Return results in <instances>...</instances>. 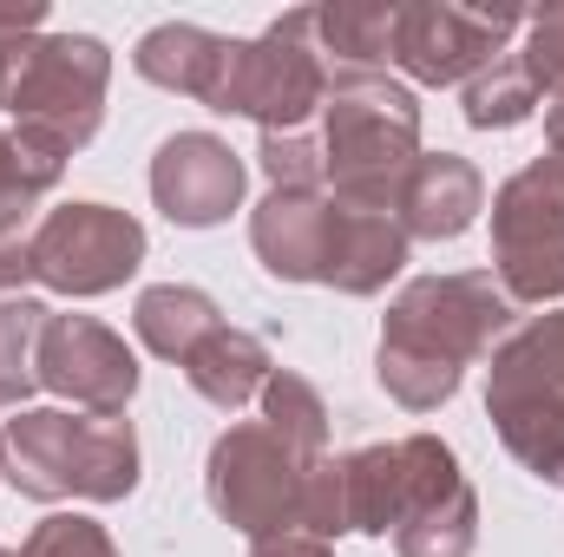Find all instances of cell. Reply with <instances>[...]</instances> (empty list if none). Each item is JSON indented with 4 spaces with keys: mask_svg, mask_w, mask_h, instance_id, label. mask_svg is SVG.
Here are the masks:
<instances>
[{
    "mask_svg": "<svg viewBox=\"0 0 564 557\" xmlns=\"http://www.w3.org/2000/svg\"><path fill=\"white\" fill-rule=\"evenodd\" d=\"M512 295L492 282V270H453V276H414L381 321L375 348V381L394 407L440 414L466 368L486 361L512 335Z\"/></svg>",
    "mask_w": 564,
    "mask_h": 557,
    "instance_id": "obj_1",
    "label": "cell"
},
{
    "mask_svg": "<svg viewBox=\"0 0 564 557\" xmlns=\"http://www.w3.org/2000/svg\"><path fill=\"white\" fill-rule=\"evenodd\" d=\"M7 466L0 479L20 499L59 505H119L139 492V433L126 414H66V407H20L0 426Z\"/></svg>",
    "mask_w": 564,
    "mask_h": 557,
    "instance_id": "obj_2",
    "label": "cell"
},
{
    "mask_svg": "<svg viewBox=\"0 0 564 557\" xmlns=\"http://www.w3.org/2000/svg\"><path fill=\"white\" fill-rule=\"evenodd\" d=\"M322 139V177L328 197L368 204V210H394V190L408 177V164L421 157V99L414 86L388 79V73H328V99L315 119Z\"/></svg>",
    "mask_w": 564,
    "mask_h": 557,
    "instance_id": "obj_3",
    "label": "cell"
},
{
    "mask_svg": "<svg viewBox=\"0 0 564 557\" xmlns=\"http://www.w3.org/2000/svg\"><path fill=\"white\" fill-rule=\"evenodd\" d=\"M328 53L315 40V7H295L270 20L257 40H237L230 79L217 112L224 119H257V132H308L328 99Z\"/></svg>",
    "mask_w": 564,
    "mask_h": 557,
    "instance_id": "obj_4",
    "label": "cell"
},
{
    "mask_svg": "<svg viewBox=\"0 0 564 557\" xmlns=\"http://www.w3.org/2000/svg\"><path fill=\"white\" fill-rule=\"evenodd\" d=\"M106 86H112V46L99 33H40L7 86L13 132L73 157L106 119Z\"/></svg>",
    "mask_w": 564,
    "mask_h": 557,
    "instance_id": "obj_5",
    "label": "cell"
},
{
    "mask_svg": "<svg viewBox=\"0 0 564 557\" xmlns=\"http://www.w3.org/2000/svg\"><path fill=\"white\" fill-rule=\"evenodd\" d=\"M322 459L295 452L276 426L263 419H237L217 433L210 459H204V499L224 525H237L243 538H276L302 532V499H308V472Z\"/></svg>",
    "mask_w": 564,
    "mask_h": 557,
    "instance_id": "obj_6",
    "label": "cell"
},
{
    "mask_svg": "<svg viewBox=\"0 0 564 557\" xmlns=\"http://www.w3.org/2000/svg\"><path fill=\"white\" fill-rule=\"evenodd\" d=\"M144 263V223L119 204H59L40 210L33 223V282L53 295L93 302L139 276Z\"/></svg>",
    "mask_w": 564,
    "mask_h": 557,
    "instance_id": "obj_7",
    "label": "cell"
},
{
    "mask_svg": "<svg viewBox=\"0 0 564 557\" xmlns=\"http://www.w3.org/2000/svg\"><path fill=\"white\" fill-rule=\"evenodd\" d=\"M401 557H473L479 545V492L459 472V452L440 433L401 439V479H394V525Z\"/></svg>",
    "mask_w": 564,
    "mask_h": 557,
    "instance_id": "obj_8",
    "label": "cell"
},
{
    "mask_svg": "<svg viewBox=\"0 0 564 557\" xmlns=\"http://www.w3.org/2000/svg\"><path fill=\"white\" fill-rule=\"evenodd\" d=\"M492 282L512 308L564 302V190L539 164L492 190Z\"/></svg>",
    "mask_w": 564,
    "mask_h": 557,
    "instance_id": "obj_9",
    "label": "cell"
},
{
    "mask_svg": "<svg viewBox=\"0 0 564 557\" xmlns=\"http://www.w3.org/2000/svg\"><path fill=\"white\" fill-rule=\"evenodd\" d=\"M525 26L519 7H459V0H401L394 20V66L414 86H466L479 79L512 33Z\"/></svg>",
    "mask_w": 564,
    "mask_h": 557,
    "instance_id": "obj_10",
    "label": "cell"
},
{
    "mask_svg": "<svg viewBox=\"0 0 564 557\" xmlns=\"http://www.w3.org/2000/svg\"><path fill=\"white\" fill-rule=\"evenodd\" d=\"M40 387L86 407V414H126L139 394V354L126 348V335H112L93 315H46Z\"/></svg>",
    "mask_w": 564,
    "mask_h": 557,
    "instance_id": "obj_11",
    "label": "cell"
},
{
    "mask_svg": "<svg viewBox=\"0 0 564 557\" xmlns=\"http://www.w3.org/2000/svg\"><path fill=\"white\" fill-rule=\"evenodd\" d=\"M243 157L217 132H177L151 157V204L177 230H217L230 210H243Z\"/></svg>",
    "mask_w": 564,
    "mask_h": 557,
    "instance_id": "obj_12",
    "label": "cell"
},
{
    "mask_svg": "<svg viewBox=\"0 0 564 557\" xmlns=\"http://www.w3.org/2000/svg\"><path fill=\"white\" fill-rule=\"evenodd\" d=\"M408 230L394 210H368L348 197H328V237H322V288L335 295H381L388 282L408 270Z\"/></svg>",
    "mask_w": 564,
    "mask_h": 557,
    "instance_id": "obj_13",
    "label": "cell"
},
{
    "mask_svg": "<svg viewBox=\"0 0 564 557\" xmlns=\"http://www.w3.org/2000/svg\"><path fill=\"white\" fill-rule=\"evenodd\" d=\"M479 210H486V177L459 151H421L394 190V223L408 230V243H453L473 230Z\"/></svg>",
    "mask_w": 564,
    "mask_h": 557,
    "instance_id": "obj_14",
    "label": "cell"
},
{
    "mask_svg": "<svg viewBox=\"0 0 564 557\" xmlns=\"http://www.w3.org/2000/svg\"><path fill=\"white\" fill-rule=\"evenodd\" d=\"M230 59H237V40H224L210 26H191V20H164V26H151L139 46H132L139 79L197 99L204 112H217L224 79H230Z\"/></svg>",
    "mask_w": 564,
    "mask_h": 557,
    "instance_id": "obj_15",
    "label": "cell"
},
{
    "mask_svg": "<svg viewBox=\"0 0 564 557\" xmlns=\"http://www.w3.org/2000/svg\"><path fill=\"white\" fill-rule=\"evenodd\" d=\"M322 237H328V190H270L250 210V250L276 282L322 276Z\"/></svg>",
    "mask_w": 564,
    "mask_h": 557,
    "instance_id": "obj_16",
    "label": "cell"
},
{
    "mask_svg": "<svg viewBox=\"0 0 564 557\" xmlns=\"http://www.w3.org/2000/svg\"><path fill=\"white\" fill-rule=\"evenodd\" d=\"M486 361V401H564V308L519 321Z\"/></svg>",
    "mask_w": 564,
    "mask_h": 557,
    "instance_id": "obj_17",
    "label": "cell"
},
{
    "mask_svg": "<svg viewBox=\"0 0 564 557\" xmlns=\"http://www.w3.org/2000/svg\"><path fill=\"white\" fill-rule=\"evenodd\" d=\"M184 381L217 407V414H237V407H250L257 394H263V381L276 374V361H270V341L263 335H250V328H230V321H217L184 361Z\"/></svg>",
    "mask_w": 564,
    "mask_h": 557,
    "instance_id": "obj_18",
    "label": "cell"
},
{
    "mask_svg": "<svg viewBox=\"0 0 564 557\" xmlns=\"http://www.w3.org/2000/svg\"><path fill=\"white\" fill-rule=\"evenodd\" d=\"M394 20H401V0H328V7H315V40H322L328 66L388 73L394 66Z\"/></svg>",
    "mask_w": 564,
    "mask_h": 557,
    "instance_id": "obj_19",
    "label": "cell"
},
{
    "mask_svg": "<svg viewBox=\"0 0 564 557\" xmlns=\"http://www.w3.org/2000/svg\"><path fill=\"white\" fill-rule=\"evenodd\" d=\"M217 321H224L217 302L204 288H191V282H151L139 302H132V328H139V341L158 361H184Z\"/></svg>",
    "mask_w": 564,
    "mask_h": 557,
    "instance_id": "obj_20",
    "label": "cell"
},
{
    "mask_svg": "<svg viewBox=\"0 0 564 557\" xmlns=\"http://www.w3.org/2000/svg\"><path fill=\"white\" fill-rule=\"evenodd\" d=\"M46 302L33 295H0V407H26L40 387V328H46Z\"/></svg>",
    "mask_w": 564,
    "mask_h": 557,
    "instance_id": "obj_21",
    "label": "cell"
},
{
    "mask_svg": "<svg viewBox=\"0 0 564 557\" xmlns=\"http://www.w3.org/2000/svg\"><path fill=\"white\" fill-rule=\"evenodd\" d=\"M459 106H466V125L473 132H512V125H525L539 112V92H532L519 53H499L479 79H466V99Z\"/></svg>",
    "mask_w": 564,
    "mask_h": 557,
    "instance_id": "obj_22",
    "label": "cell"
},
{
    "mask_svg": "<svg viewBox=\"0 0 564 557\" xmlns=\"http://www.w3.org/2000/svg\"><path fill=\"white\" fill-rule=\"evenodd\" d=\"M257 401H263V426H276L295 452L328 459V401L315 394V381H302V374L276 368V374L263 381V394H257Z\"/></svg>",
    "mask_w": 564,
    "mask_h": 557,
    "instance_id": "obj_23",
    "label": "cell"
},
{
    "mask_svg": "<svg viewBox=\"0 0 564 557\" xmlns=\"http://www.w3.org/2000/svg\"><path fill=\"white\" fill-rule=\"evenodd\" d=\"M519 66L532 79L539 99L564 106V0L558 7H539L525 13V46H519Z\"/></svg>",
    "mask_w": 564,
    "mask_h": 557,
    "instance_id": "obj_24",
    "label": "cell"
},
{
    "mask_svg": "<svg viewBox=\"0 0 564 557\" xmlns=\"http://www.w3.org/2000/svg\"><path fill=\"white\" fill-rule=\"evenodd\" d=\"M13 557H119V545H112V532H106L99 518H86V512H53V518H40V525L20 538Z\"/></svg>",
    "mask_w": 564,
    "mask_h": 557,
    "instance_id": "obj_25",
    "label": "cell"
},
{
    "mask_svg": "<svg viewBox=\"0 0 564 557\" xmlns=\"http://www.w3.org/2000/svg\"><path fill=\"white\" fill-rule=\"evenodd\" d=\"M257 164L270 177V190H328L322 177V139L315 132H270L257 144Z\"/></svg>",
    "mask_w": 564,
    "mask_h": 557,
    "instance_id": "obj_26",
    "label": "cell"
},
{
    "mask_svg": "<svg viewBox=\"0 0 564 557\" xmlns=\"http://www.w3.org/2000/svg\"><path fill=\"white\" fill-rule=\"evenodd\" d=\"M40 33H46V0H0V106H7V86Z\"/></svg>",
    "mask_w": 564,
    "mask_h": 557,
    "instance_id": "obj_27",
    "label": "cell"
},
{
    "mask_svg": "<svg viewBox=\"0 0 564 557\" xmlns=\"http://www.w3.org/2000/svg\"><path fill=\"white\" fill-rule=\"evenodd\" d=\"M33 223L40 210H0V288L7 295L33 282Z\"/></svg>",
    "mask_w": 564,
    "mask_h": 557,
    "instance_id": "obj_28",
    "label": "cell"
},
{
    "mask_svg": "<svg viewBox=\"0 0 564 557\" xmlns=\"http://www.w3.org/2000/svg\"><path fill=\"white\" fill-rule=\"evenodd\" d=\"M250 557H335V545L308 532H276V538H250Z\"/></svg>",
    "mask_w": 564,
    "mask_h": 557,
    "instance_id": "obj_29",
    "label": "cell"
},
{
    "mask_svg": "<svg viewBox=\"0 0 564 557\" xmlns=\"http://www.w3.org/2000/svg\"><path fill=\"white\" fill-rule=\"evenodd\" d=\"M532 164H539V171H545V177L564 190V106H552V112H545V157H532Z\"/></svg>",
    "mask_w": 564,
    "mask_h": 557,
    "instance_id": "obj_30",
    "label": "cell"
},
{
    "mask_svg": "<svg viewBox=\"0 0 564 557\" xmlns=\"http://www.w3.org/2000/svg\"><path fill=\"white\" fill-rule=\"evenodd\" d=\"M0 466H7V439H0Z\"/></svg>",
    "mask_w": 564,
    "mask_h": 557,
    "instance_id": "obj_31",
    "label": "cell"
},
{
    "mask_svg": "<svg viewBox=\"0 0 564 557\" xmlns=\"http://www.w3.org/2000/svg\"><path fill=\"white\" fill-rule=\"evenodd\" d=\"M0 557H13V551H7V545H0Z\"/></svg>",
    "mask_w": 564,
    "mask_h": 557,
    "instance_id": "obj_32",
    "label": "cell"
}]
</instances>
